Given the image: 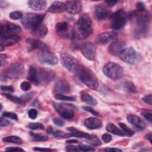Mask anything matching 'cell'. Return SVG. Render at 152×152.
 <instances>
[{"instance_id": "6da1fadb", "label": "cell", "mask_w": 152, "mask_h": 152, "mask_svg": "<svg viewBox=\"0 0 152 152\" xmlns=\"http://www.w3.org/2000/svg\"><path fill=\"white\" fill-rule=\"evenodd\" d=\"M55 78V72L49 69L37 68L30 66L28 71V79L34 84L47 83L53 80Z\"/></svg>"}, {"instance_id": "7a4b0ae2", "label": "cell", "mask_w": 152, "mask_h": 152, "mask_svg": "<svg viewBox=\"0 0 152 152\" xmlns=\"http://www.w3.org/2000/svg\"><path fill=\"white\" fill-rule=\"evenodd\" d=\"M76 28L77 31L74 33V34H76V37L79 38L87 37L92 33V22L87 14H82L79 16Z\"/></svg>"}, {"instance_id": "3957f363", "label": "cell", "mask_w": 152, "mask_h": 152, "mask_svg": "<svg viewBox=\"0 0 152 152\" xmlns=\"http://www.w3.org/2000/svg\"><path fill=\"white\" fill-rule=\"evenodd\" d=\"M44 17L45 15L42 14L28 13L21 19V23L26 30L30 31L33 34L43 24Z\"/></svg>"}, {"instance_id": "277c9868", "label": "cell", "mask_w": 152, "mask_h": 152, "mask_svg": "<svg viewBox=\"0 0 152 152\" xmlns=\"http://www.w3.org/2000/svg\"><path fill=\"white\" fill-rule=\"evenodd\" d=\"M77 74L81 81L88 88L92 90H96L98 88V79L94 73L88 68L81 65Z\"/></svg>"}, {"instance_id": "5b68a950", "label": "cell", "mask_w": 152, "mask_h": 152, "mask_svg": "<svg viewBox=\"0 0 152 152\" xmlns=\"http://www.w3.org/2000/svg\"><path fill=\"white\" fill-rule=\"evenodd\" d=\"M150 20L151 15L147 12H143L142 14L137 15L134 30V34L136 37L145 36L148 31Z\"/></svg>"}, {"instance_id": "8992f818", "label": "cell", "mask_w": 152, "mask_h": 152, "mask_svg": "<svg viewBox=\"0 0 152 152\" xmlns=\"http://www.w3.org/2000/svg\"><path fill=\"white\" fill-rule=\"evenodd\" d=\"M103 72L107 77L113 80H119L124 75L122 67L120 65L113 62L106 64L103 68Z\"/></svg>"}, {"instance_id": "52a82bcc", "label": "cell", "mask_w": 152, "mask_h": 152, "mask_svg": "<svg viewBox=\"0 0 152 152\" xmlns=\"http://www.w3.org/2000/svg\"><path fill=\"white\" fill-rule=\"evenodd\" d=\"M61 61L63 66L69 72L77 74L81 65L72 55L64 53L61 55Z\"/></svg>"}, {"instance_id": "ba28073f", "label": "cell", "mask_w": 152, "mask_h": 152, "mask_svg": "<svg viewBox=\"0 0 152 152\" xmlns=\"http://www.w3.org/2000/svg\"><path fill=\"white\" fill-rule=\"evenodd\" d=\"M119 56L122 61L129 64H135L141 59L140 55L132 47L124 48Z\"/></svg>"}, {"instance_id": "9c48e42d", "label": "cell", "mask_w": 152, "mask_h": 152, "mask_svg": "<svg viewBox=\"0 0 152 152\" xmlns=\"http://www.w3.org/2000/svg\"><path fill=\"white\" fill-rule=\"evenodd\" d=\"M127 21V14L123 9L116 11L111 16V28L119 30L124 27Z\"/></svg>"}, {"instance_id": "30bf717a", "label": "cell", "mask_w": 152, "mask_h": 152, "mask_svg": "<svg viewBox=\"0 0 152 152\" xmlns=\"http://www.w3.org/2000/svg\"><path fill=\"white\" fill-rule=\"evenodd\" d=\"M53 107L58 114L64 119H70L74 115V107L70 104L53 102Z\"/></svg>"}, {"instance_id": "8fae6325", "label": "cell", "mask_w": 152, "mask_h": 152, "mask_svg": "<svg viewBox=\"0 0 152 152\" xmlns=\"http://www.w3.org/2000/svg\"><path fill=\"white\" fill-rule=\"evenodd\" d=\"M37 58L40 62L50 65L57 64L58 61L57 56L49 49L39 50L37 53Z\"/></svg>"}, {"instance_id": "7c38bea8", "label": "cell", "mask_w": 152, "mask_h": 152, "mask_svg": "<svg viewBox=\"0 0 152 152\" xmlns=\"http://www.w3.org/2000/svg\"><path fill=\"white\" fill-rule=\"evenodd\" d=\"M24 73L23 64L18 62L12 64L6 70V75L10 78H17L21 77Z\"/></svg>"}, {"instance_id": "4fadbf2b", "label": "cell", "mask_w": 152, "mask_h": 152, "mask_svg": "<svg viewBox=\"0 0 152 152\" xmlns=\"http://www.w3.org/2000/svg\"><path fill=\"white\" fill-rule=\"evenodd\" d=\"M82 54L87 59L92 61L95 58L96 49L94 45L91 42H86L81 46Z\"/></svg>"}, {"instance_id": "5bb4252c", "label": "cell", "mask_w": 152, "mask_h": 152, "mask_svg": "<svg viewBox=\"0 0 152 152\" xmlns=\"http://www.w3.org/2000/svg\"><path fill=\"white\" fill-rule=\"evenodd\" d=\"M21 31V27L11 23H6L1 24V36L4 34H16Z\"/></svg>"}, {"instance_id": "9a60e30c", "label": "cell", "mask_w": 152, "mask_h": 152, "mask_svg": "<svg viewBox=\"0 0 152 152\" xmlns=\"http://www.w3.org/2000/svg\"><path fill=\"white\" fill-rule=\"evenodd\" d=\"M67 12L71 14L75 15L80 13L82 9V2L80 1H69L65 2Z\"/></svg>"}, {"instance_id": "2e32d148", "label": "cell", "mask_w": 152, "mask_h": 152, "mask_svg": "<svg viewBox=\"0 0 152 152\" xmlns=\"http://www.w3.org/2000/svg\"><path fill=\"white\" fill-rule=\"evenodd\" d=\"M21 40L20 36L17 34H4L1 36V45L8 46L14 45Z\"/></svg>"}, {"instance_id": "e0dca14e", "label": "cell", "mask_w": 152, "mask_h": 152, "mask_svg": "<svg viewBox=\"0 0 152 152\" xmlns=\"http://www.w3.org/2000/svg\"><path fill=\"white\" fill-rule=\"evenodd\" d=\"M118 35L115 32H105L99 34L96 39V43L99 45H105L115 39Z\"/></svg>"}, {"instance_id": "ac0fdd59", "label": "cell", "mask_w": 152, "mask_h": 152, "mask_svg": "<svg viewBox=\"0 0 152 152\" xmlns=\"http://www.w3.org/2000/svg\"><path fill=\"white\" fill-rule=\"evenodd\" d=\"M70 90V85L65 79H60L57 81L55 84L54 91L56 93L64 94L67 93Z\"/></svg>"}, {"instance_id": "d6986e66", "label": "cell", "mask_w": 152, "mask_h": 152, "mask_svg": "<svg viewBox=\"0 0 152 152\" xmlns=\"http://www.w3.org/2000/svg\"><path fill=\"white\" fill-rule=\"evenodd\" d=\"M127 121L139 131H142L145 128V123L137 116L132 115H129L127 116Z\"/></svg>"}, {"instance_id": "ffe728a7", "label": "cell", "mask_w": 152, "mask_h": 152, "mask_svg": "<svg viewBox=\"0 0 152 152\" xmlns=\"http://www.w3.org/2000/svg\"><path fill=\"white\" fill-rule=\"evenodd\" d=\"M84 124L88 129H96L102 127V121L95 117H90L86 119L84 121Z\"/></svg>"}, {"instance_id": "44dd1931", "label": "cell", "mask_w": 152, "mask_h": 152, "mask_svg": "<svg viewBox=\"0 0 152 152\" xmlns=\"http://www.w3.org/2000/svg\"><path fill=\"white\" fill-rule=\"evenodd\" d=\"M125 47V43L121 41H115L112 42L108 48L109 52L115 56H119L120 52Z\"/></svg>"}, {"instance_id": "7402d4cb", "label": "cell", "mask_w": 152, "mask_h": 152, "mask_svg": "<svg viewBox=\"0 0 152 152\" xmlns=\"http://www.w3.org/2000/svg\"><path fill=\"white\" fill-rule=\"evenodd\" d=\"M55 28L57 33L60 34L62 37H67L71 34L69 33V26L68 24L65 21H61L56 23L55 26Z\"/></svg>"}, {"instance_id": "603a6c76", "label": "cell", "mask_w": 152, "mask_h": 152, "mask_svg": "<svg viewBox=\"0 0 152 152\" xmlns=\"http://www.w3.org/2000/svg\"><path fill=\"white\" fill-rule=\"evenodd\" d=\"M94 15L98 20H104L109 17V12L104 7L98 5L96 6L94 10Z\"/></svg>"}, {"instance_id": "cb8c5ba5", "label": "cell", "mask_w": 152, "mask_h": 152, "mask_svg": "<svg viewBox=\"0 0 152 152\" xmlns=\"http://www.w3.org/2000/svg\"><path fill=\"white\" fill-rule=\"evenodd\" d=\"M66 10L65 3L61 1H54L48 9V11L52 13H60Z\"/></svg>"}, {"instance_id": "d4e9b609", "label": "cell", "mask_w": 152, "mask_h": 152, "mask_svg": "<svg viewBox=\"0 0 152 152\" xmlns=\"http://www.w3.org/2000/svg\"><path fill=\"white\" fill-rule=\"evenodd\" d=\"M26 41L27 43L29 44L33 49H38L39 50H42L49 49L48 46L40 40L28 38Z\"/></svg>"}, {"instance_id": "484cf974", "label": "cell", "mask_w": 152, "mask_h": 152, "mask_svg": "<svg viewBox=\"0 0 152 152\" xmlns=\"http://www.w3.org/2000/svg\"><path fill=\"white\" fill-rule=\"evenodd\" d=\"M28 6L36 11H42L46 7V1L44 0H31L28 2Z\"/></svg>"}, {"instance_id": "4316f807", "label": "cell", "mask_w": 152, "mask_h": 152, "mask_svg": "<svg viewBox=\"0 0 152 152\" xmlns=\"http://www.w3.org/2000/svg\"><path fill=\"white\" fill-rule=\"evenodd\" d=\"M67 130L70 132L69 136L78 137V138H86L87 140L90 139L91 137V135H90L87 132H84L77 130L76 128H75L74 127H68L67 128Z\"/></svg>"}, {"instance_id": "83f0119b", "label": "cell", "mask_w": 152, "mask_h": 152, "mask_svg": "<svg viewBox=\"0 0 152 152\" xmlns=\"http://www.w3.org/2000/svg\"><path fill=\"white\" fill-rule=\"evenodd\" d=\"M80 97L84 102L88 104L94 106L97 104V101L96 99L86 91H82L80 93Z\"/></svg>"}, {"instance_id": "f1b7e54d", "label": "cell", "mask_w": 152, "mask_h": 152, "mask_svg": "<svg viewBox=\"0 0 152 152\" xmlns=\"http://www.w3.org/2000/svg\"><path fill=\"white\" fill-rule=\"evenodd\" d=\"M106 130L112 133L113 134L115 135H120V136H125V134L124 133V132L119 129L116 125H115L114 124H112V123H109L106 125Z\"/></svg>"}, {"instance_id": "f546056e", "label": "cell", "mask_w": 152, "mask_h": 152, "mask_svg": "<svg viewBox=\"0 0 152 152\" xmlns=\"http://www.w3.org/2000/svg\"><path fill=\"white\" fill-rule=\"evenodd\" d=\"M46 132L48 134L53 136L56 138H64L67 136V135L63 131H61L59 130H56L51 126H49Z\"/></svg>"}, {"instance_id": "4dcf8cb0", "label": "cell", "mask_w": 152, "mask_h": 152, "mask_svg": "<svg viewBox=\"0 0 152 152\" xmlns=\"http://www.w3.org/2000/svg\"><path fill=\"white\" fill-rule=\"evenodd\" d=\"M2 95L5 96L6 98L9 99L10 100L12 101V102L17 103L18 104H21V105H24L25 102L21 98V97H18L17 96H12L11 94H8V93H2Z\"/></svg>"}, {"instance_id": "1f68e13d", "label": "cell", "mask_w": 152, "mask_h": 152, "mask_svg": "<svg viewBox=\"0 0 152 152\" xmlns=\"http://www.w3.org/2000/svg\"><path fill=\"white\" fill-rule=\"evenodd\" d=\"M48 30L47 27L44 24H43L38 28V29L33 34L36 36H38L40 37H43L48 33Z\"/></svg>"}, {"instance_id": "d6a6232c", "label": "cell", "mask_w": 152, "mask_h": 152, "mask_svg": "<svg viewBox=\"0 0 152 152\" xmlns=\"http://www.w3.org/2000/svg\"><path fill=\"white\" fill-rule=\"evenodd\" d=\"M4 142H11V143H15V144H21L22 142V140L17 136H8L6 137L2 138V140Z\"/></svg>"}, {"instance_id": "836d02e7", "label": "cell", "mask_w": 152, "mask_h": 152, "mask_svg": "<svg viewBox=\"0 0 152 152\" xmlns=\"http://www.w3.org/2000/svg\"><path fill=\"white\" fill-rule=\"evenodd\" d=\"M124 88L129 93H135L136 92V87L134 85L133 83H132L129 81H126L123 84Z\"/></svg>"}, {"instance_id": "e575fe53", "label": "cell", "mask_w": 152, "mask_h": 152, "mask_svg": "<svg viewBox=\"0 0 152 152\" xmlns=\"http://www.w3.org/2000/svg\"><path fill=\"white\" fill-rule=\"evenodd\" d=\"M30 135L31 138L36 141H45L48 140V137L45 135L36 134L33 132H30Z\"/></svg>"}, {"instance_id": "d590c367", "label": "cell", "mask_w": 152, "mask_h": 152, "mask_svg": "<svg viewBox=\"0 0 152 152\" xmlns=\"http://www.w3.org/2000/svg\"><path fill=\"white\" fill-rule=\"evenodd\" d=\"M119 125L122 128V129L124 132V133L125 134V135L131 137L134 134V133H135L134 131L133 130H132L131 129H130L129 128H128L125 124L119 123Z\"/></svg>"}, {"instance_id": "8d00e7d4", "label": "cell", "mask_w": 152, "mask_h": 152, "mask_svg": "<svg viewBox=\"0 0 152 152\" xmlns=\"http://www.w3.org/2000/svg\"><path fill=\"white\" fill-rule=\"evenodd\" d=\"M27 128L32 130H42L44 129V125L41 123L35 122L30 123L27 126Z\"/></svg>"}, {"instance_id": "74e56055", "label": "cell", "mask_w": 152, "mask_h": 152, "mask_svg": "<svg viewBox=\"0 0 152 152\" xmlns=\"http://www.w3.org/2000/svg\"><path fill=\"white\" fill-rule=\"evenodd\" d=\"M55 98L60 100H65V101H74L75 100V97L73 96H65L63 94L57 93L55 95Z\"/></svg>"}, {"instance_id": "f35d334b", "label": "cell", "mask_w": 152, "mask_h": 152, "mask_svg": "<svg viewBox=\"0 0 152 152\" xmlns=\"http://www.w3.org/2000/svg\"><path fill=\"white\" fill-rule=\"evenodd\" d=\"M9 17L12 20H17L22 19L23 17V15L21 12L18 11H15L11 12L10 14Z\"/></svg>"}, {"instance_id": "ab89813d", "label": "cell", "mask_w": 152, "mask_h": 152, "mask_svg": "<svg viewBox=\"0 0 152 152\" xmlns=\"http://www.w3.org/2000/svg\"><path fill=\"white\" fill-rule=\"evenodd\" d=\"M88 140L89 141V143H90L91 144H92L93 145L99 146L102 144V142H101L100 139L96 135H91V138L90 139H88Z\"/></svg>"}, {"instance_id": "60d3db41", "label": "cell", "mask_w": 152, "mask_h": 152, "mask_svg": "<svg viewBox=\"0 0 152 152\" xmlns=\"http://www.w3.org/2000/svg\"><path fill=\"white\" fill-rule=\"evenodd\" d=\"M2 116L5 118H8L10 119H11L12 120L17 121L18 119V116L16 113H12V112H5L3 113Z\"/></svg>"}, {"instance_id": "b9f144b4", "label": "cell", "mask_w": 152, "mask_h": 152, "mask_svg": "<svg viewBox=\"0 0 152 152\" xmlns=\"http://www.w3.org/2000/svg\"><path fill=\"white\" fill-rule=\"evenodd\" d=\"M31 84L28 81H23L20 84V88L23 91H27L31 88Z\"/></svg>"}, {"instance_id": "7bdbcfd3", "label": "cell", "mask_w": 152, "mask_h": 152, "mask_svg": "<svg viewBox=\"0 0 152 152\" xmlns=\"http://www.w3.org/2000/svg\"><path fill=\"white\" fill-rule=\"evenodd\" d=\"M141 115L146 119H147L149 122H151V119H152V113L150 110H144L142 113Z\"/></svg>"}, {"instance_id": "ee69618b", "label": "cell", "mask_w": 152, "mask_h": 152, "mask_svg": "<svg viewBox=\"0 0 152 152\" xmlns=\"http://www.w3.org/2000/svg\"><path fill=\"white\" fill-rule=\"evenodd\" d=\"M78 147L79 150L82 151H88L94 150V148L93 147L87 145H78Z\"/></svg>"}, {"instance_id": "f6af8a7d", "label": "cell", "mask_w": 152, "mask_h": 152, "mask_svg": "<svg viewBox=\"0 0 152 152\" xmlns=\"http://www.w3.org/2000/svg\"><path fill=\"white\" fill-rule=\"evenodd\" d=\"M28 116L31 119H34L37 116V112L35 109H31L28 112Z\"/></svg>"}, {"instance_id": "bcb514c9", "label": "cell", "mask_w": 152, "mask_h": 152, "mask_svg": "<svg viewBox=\"0 0 152 152\" xmlns=\"http://www.w3.org/2000/svg\"><path fill=\"white\" fill-rule=\"evenodd\" d=\"M83 108L84 109V110H85L86 111L88 112H90L91 113L92 115L96 116H98L99 115V113L96 112V110H94L93 108H91V107L90 106H83Z\"/></svg>"}, {"instance_id": "7dc6e473", "label": "cell", "mask_w": 152, "mask_h": 152, "mask_svg": "<svg viewBox=\"0 0 152 152\" xmlns=\"http://www.w3.org/2000/svg\"><path fill=\"white\" fill-rule=\"evenodd\" d=\"M136 8L140 12H144L145 9V5L142 2H138L136 4Z\"/></svg>"}, {"instance_id": "c3c4849f", "label": "cell", "mask_w": 152, "mask_h": 152, "mask_svg": "<svg viewBox=\"0 0 152 152\" xmlns=\"http://www.w3.org/2000/svg\"><path fill=\"white\" fill-rule=\"evenodd\" d=\"M1 90L2 91H5V92H8V93H12L14 90L12 86H3V85L1 86Z\"/></svg>"}, {"instance_id": "681fc988", "label": "cell", "mask_w": 152, "mask_h": 152, "mask_svg": "<svg viewBox=\"0 0 152 152\" xmlns=\"http://www.w3.org/2000/svg\"><path fill=\"white\" fill-rule=\"evenodd\" d=\"M6 151H24V149L17 147H9L5 149Z\"/></svg>"}, {"instance_id": "f907efd6", "label": "cell", "mask_w": 152, "mask_h": 152, "mask_svg": "<svg viewBox=\"0 0 152 152\" xmlns=\"http://www.w3.org/2000/svg\"><path fill=\"white\" fill-rule=\"evenodd\" d=\"M0 125L2 126H8L11 125V122L7 119L1 117L0 118Z\"/></svg>"}, {"instance_id": "816d5d0a", "label": "cell", "mask_w": 152, "mask_h": 152, "mask_svg": "<svg viewBox=\"0 0 152 152\" xmlns=\"http://www.w3.org/2000/svg\"><path fill=\"white\" fill-rule=\"evenodd\" d=\"M142 100L146 103L151 105V102H152V97H151V94H148L145 96Z\"/></svg>"}, {"instance_id": "f5cc1de1", "label": "cell", "mask_w": 152, "mask_h": 152, "mask_svg": "<svg viewBox=\"0 0 152 152\" xmlns=\"http://www.w3.org/2000/svg\"><path fill=\"white\" fill-rule=\"evenodd\" d=\"M53 122L56 125L59 126H64V121L62 119L57 118H54L53 119Z\"/></svg>"}, {"instance_id": "db71d44e", "label": "cell", "mask_w": 152, "mask_h": 152, "mask_svg": "<svg viewBox=\"0 0 152 152\" xmlns=\"http://www.w3.org/2000/svg\"><path fill=\"white\" fill-rule=\"evenodd\" d=\"M102 140L104 142H109L112 140V136L109 134H104L102 135Z\"/></svg>"}, {"instance_id": "11a10c76", "label": "cell", "mask_w": 152, "mask_h": 152, "mask_svg": "<svg viewBox=\"0 0 152 152\" xmlns=\"http://www.w3.org/2000/svg\"><path fill=\"white\" fill-rule=\"evenodd\" d=\"M66 151H80V150L78 149V146L68 145L66 147Z\"/></svg>"}, {"instance_id": "9f6ffc18", "label": "cell", "mask_w": 152, "mask_h": 152, "mask_svg": "<svg viewBox=\"0 0 152 152\" xmlns=\"http://www.w3.org/2000/svg\"><path fill=\"white\" fill-rule=\"evenodd\" d=\"M0 60H1V66H5L7 62V56L5 54H1Z\"/></svg>"}, {"instance_id": "6f0895ef", "label": "cell", "mask_w": 152, "mask_h": 152, "mask_svg": "<svg viewBox=\"0 0 152 152\" xmlns=\"http://www.w3.org/2000/svg\"><path fill=\"white\" fill-rule=\"evenodd\" d=\"M32 97H33V93H27V94H24L23 96H22L21 97V98L26 102V101H28L30 99H31Z\"/></svg>"}, {"instance_id": "680465c9", "label": "cell", "mask_w": 152, "mask_h": 152, "mask_svg": "<svg viewBox=\"0 0 152 152\" xmlns=\"http://www.w3.org/2000/svg\"><path fill=\"white\" fill-rule=\"evenodd\" d=\"M33 150L35 151H52V149L48 148H45V147H35L33 148Z\"/></svg>"}, {"instance_id": "91938a15", "label": "cell", "mask_w": 152, "mask_h": 152, "mask_svg": "<svg viewBox=\"0 0 152 152\" xmlns=\"http://www.w3.org/2000/svg\"><path fill=\"white\" fill-rule=\"evenodd\" d=\"M104 151H112V152H116V151H122V150L121 149L117 148H113V147H107L104 149Z\"/></svg>"}, {"instance_id": "94428289", "label": "cell", "mask_w": 152, "mask_h": 152, "mask_svg": "<svg viewBox=\"0 0 152 152\" xmlns=\"http://www.w3.org/2000/svg\"><path fill=\"white\" fill-rule=\"evenodd\" d=\"M106 2L108 6L113 7L118 2V1H106Z\"/></svg>"}, {"instance_id": "6125c7cd", "label": "cell", "mask_w": 152, "mask_h": 152, "mask_svg": "<svg viewBox=\"0 0 152 152\" xmlns=\"http://www.w3.org/2000/svg\"><path fill=\"white\" fill-rule=\"evenodd\" d=\"M66 143H68V144H71V143H78V141L77 140H75V139H69V140H68L66 141Z\"/></svg>"}, {"instance_id": "be15d7a7", "label": "cell", "mask_w": 152, "mask_h": 152, "mask_svg": "<svg viewBox=\"0 0 152 152\" xmlns=\"http://www.w3.org/2000/svg\"><path fill=\"white\" fill-rule=\"evenodd\" d=\"M147 138L150 141V143L151 144L152 143V141H151V133H149L147 135Z\"/></svg>"}]
</instances>
